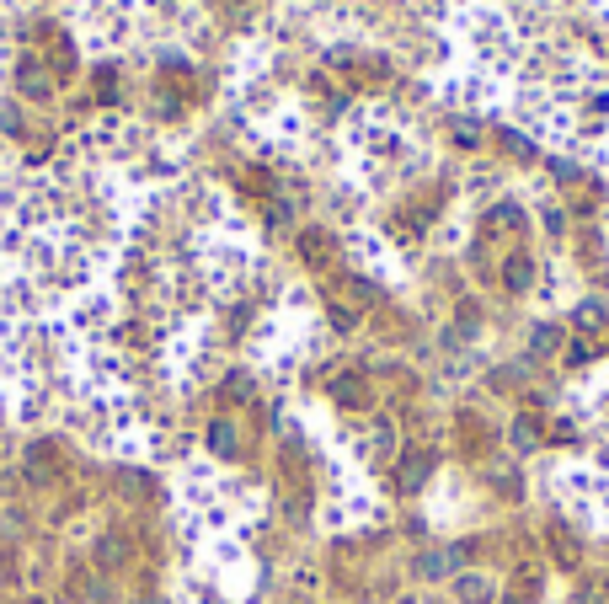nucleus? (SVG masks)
I'll use <instances>...</instances> for the list:
<instances>
[{"label":"nucleus","mask_w":609,"mask_h":604,"mask_svg":"<svg viewBox=\"0 0 609 604\" xmlns=\"http://www.w3.org/2000/svg\"><path fill=\"white\" fill-rule=\"evenodd\" d=\"M17 86H22V97H54V75L38 59H22L17 65Z\"/></svg>","instance_id":"obj_1"},{"label":"nucleus","mask_w":609,"mask_h":604,"mask_svg":"<svg viewBox=\"0 0 609 604\" xmlns=\"http://www.w3.org/2000/svg\"><path fill=\"white\" fill-rule=\"evenodd\" d=\"M583 118L588 123H609V91H583Z\"/></svg>","instance_id":"obj_2"},{"label":"nucleus","mask_w":609,"mask_h":604,"mask_svg":"<svg viewBox=\"0 0 609 604\" xmlns=\"http://www.w3.org/2000/svg\"><path fill=\"white\" fill-rule=\"evenodd\" d=\"M300 252H305L310 262H326V257H332V241H326L321 230H305V236H300Z\"/></svg>","instance_id":"obj_3"},{"label":"nucleus","mask_w":609,"mask_h":604,"mask_svg":"<svg viewBox=\"0 0 609 604\" xmlns=\"http://www.w3.org/2000/svg\"><path fill=\"white\" fill-rule=\"evenodd\" d=\"M460 599H465V604H492V583H487V578H465V583H460Z\"/></svg>","instance_id":"obj_4"},{"label":"nucleus","mask_w":609,"mask_h":604,"mask_svg":"<svg viewBox=\"0 0 609 604\" xmlns=\"http://www.w3.org/2000/svg\"><path fill=\"white\" fill-rule=\"evenodd\" d=\"M209 444L220 449V455H236V428H230V423H214V428H209Z\"/></svg>","instance_id":"obj_5"},{"label":"nucleus","mask_w":609,"mask_h":604,"mask_svg":"<svg viewBox=\"0 0 609 604\" xmlns=\"http://www.w3.org/2000/svg\"><path fill=\"white\" fill-rule=\"evenodd\" d=\"M508 284H513V289H524V284H529V262H524V257H513V262H508Z\"/></svg>","instance_id":"obj_6"},{"label":"nucleus","mask_w":609,"mask_h":604,"mask_svg":"<svg viewBox=\"0 0 609 604\" xmlns=\"http://www.w3.org/2000/svg\"><path fill=\"white\" fill-rule=\"evenodd\" d=\"M577 321H583V327H599L604 311H599V305H583V311H577Z\"/></svg>","instance_id":"obj_7"}]
</instances>
